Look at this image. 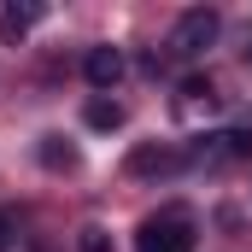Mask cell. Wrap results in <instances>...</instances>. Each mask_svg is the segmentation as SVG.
Returning a JSON list of instances; mask_svg holds the SVG:
<instances>
[{"label":"cell","mask_w":252,"mask_h":252,"mask_svg":"<svg viewBox=\"0 0 252 252\" xmlns=\"http://www.w3.org/2000/svg\"><path fill=\"white\" fill-rule=\"evenodd\" d=\"M135 252H193V211L188 205H164L141 223Z\"/></svg>","instance_id":"obj_1"},{"label":"cell","mask_w":252,"mask_h":252,"mask_svg":"<svg viewBox=\"0 0 252 252\" xmlns=\"http://www.w3.org/2000/svg\"><path fill=\"white\" fill-rule=\"evenodd\" d=\"M217 35H223V18H217L211 6H188V12L176 18V30H170L164 47H170V59H199Z\"/></svg>","instance_id":"obj_2"},{"label":"cell","mask_w":252,"mask_h":252,"mask_svg":"<svg viewBox=\"0 0 252 252\" xmlns=\"http://www.w3.org/2000/svg\"><path fill=\"white\" fill-rule=\"evenodd\" d=\"M182 170H188V153H176L164 141H141L129 153V176L135 182H164V176H182Z\"/></svg>","instance_id":"obj_3"},{"label":"cell","mask_w":252,"mask_h":252,"mask_svg":"<svg viewBox=\"0 0 252 252\" xmlns=\"http://www.w3.org/2000/svg\"><path fill=\"white\" fill-rule=\"evenodd\" d=\"M247 153H252V135H247V129H217V135L193 141L188 164H199V170H223V164H235V158H247Z\"/></svg>","instance_id":"obj_4"},{"label":"cell","mask_w":252,"mask_h":252,"mask_svg":"<svg viewBox=\"0 0 252 252\" xmlns=\"http://www.w3.org/2000/svg\"><path fill=\"white\" fill-rule=\"evenodd\" d=\"M129 59L118 47H88V59H82V76H88V88H100V94H112L118 82H124Z\"/></svg>","instance_id":"obj_5"},{"label":"cell","mask_w":252,"mask_h":252,"mask_svg":"<svg viewBox=\"0 0 252 252\" xmlns=\"http://www.w3.org/2000/svg\"><path fill=\"white\" fill-rule=\"evenodd\" d=\"M176 112H182V118H199V112L211 118V112H217V88H211V76H188V82H182Z\"/></svg>","instance_id":"obj_6"},{"label":"cell","mask_w":252,"mask_h":252,"mask_svg":"<svg viewBox=\"0 0 252 252\" xmlns=\"http://www.w3.org/2000/svg\"><path fill=\"white\" fill-rule=\"evenodd\" d=\"M41 12H47V6H35V0H30V6H6V12H0V41L18 47V41L41 24Z\"/></svg>","instance_id":"obj_7"},{"label":"cell","mask_w":252,"mask_h":252,"mask_svg":"<svg viewBox=\"0 0 252 252\" xmlns=\"http://www.w3.org/2000/svg\"><path fill=\"white\" fill-rule=\"evenodd\" d=\"M82 124H88V129H118V124H124V100H106V94H94V100L82 106Z\"/></svg>","instance_id":"obj_8"},{"label":"cell","mask_w":252,"mask_h":252,"mask_svg":"<svg viewBox=\"0 0 252 252\" xmlns=\"http://www.w3.org/2000/svg\"><path fill=\"white\" fill-rule=\"evenodd\" d=\"M35 158H41L47 170H76V147H70L64 135H41V147H35Z\"/></svg>","instance_id":"obj_9"},{"label":"cell","mask_w":252,"mask_h":252,"mask_svg":"<svg viewBox=\"0 0 252 252\" xmlns=\"http://www.w3.org/2000/svg\"><path fill=\"white\" fill-rule=\"evenodd\" d=\"M76 252H112V235H106L100 223H88V229L76 235Z\"/></svg>","instance_id":"obj_10"},{"label":"cell","mask_w":252,"mask_h":252,"mask_svg":"<svg viewBox=\"0 0 252 252\" xmlns=\"http://www.w3.org/2000/svg\"><path fill=\"white\" fill-rule=\"evenodd\" d=\"M12 235H18V223H12V211L0 205V252H12Z\"/></svg>","instance_id":"obj_11"},{"label":"cell","mask_w":252,"mask_h":252,"mask_svg":"<svg viewBox=\"0 0 252 252\" xmlns=\"http://www.w3.org/2000/svg\"><path fill=\"white\" fill-rule=\"evenodd\" d=\"M247 64H252V30H247Z\"/></svg>","instance_id":"obj_12"}]
</instances>
